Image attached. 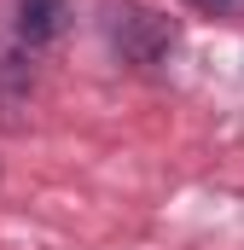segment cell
Wrapping results in <instances>:
<instances>
[{"label":"cell","instance_id":"cell-1","mask_svg":"<svg viewBox=\"0 0 244 250\" xmlns=\"http://www.w3.org/2000/svg\"><path fill=\"white\" fill-rule=\"evenodd\" d=\"M117 47H122V59H134V64H157L175 47V23L145 12V6H122L117 12Z\"/></svg>","mask_w":244,"mask_h":250},{"label":"cell","instance_id":"cell-2","mask_svg":"<svg viewBox=\"0 0 244 250\" xmlns=\"http://www.w3.org/2000/svg\"><path fill=\"white\" fill-rule=\"evenodd\" d=\"M70 18V0H18V47L35 59L41 47H53Z\"/></svg>","mask_w":244,"mask_h":250},{"label":"cell","instance_id":"cell-3","mask_svg":"<svg viewBox=\"0 0 244 250\" xmlns=\"http://www.w3.org/2000/svg\"><path fill=\"white\" fill-rule=\"evenodd\" d=\"M29 82H35V70H29L23 47H18L12 59H0V105H6V111L23 105V99H29Z\"/></svg>","mask_w":244,"mask_h":250},{"label":"cell","instance_id":"cell-4","mask_svg":"<svg viewBox=\"0 0 244 250\" xmlns=\"http://www.w3.org/2000/svg\"><path fill=\"white\" fill-rule=\"evenodd\" d=\"M186 6H198V12H215V18H227V12H244V0H186Z\"/></svg>","mask_w":244,"mask_h":250}]
</instances>
